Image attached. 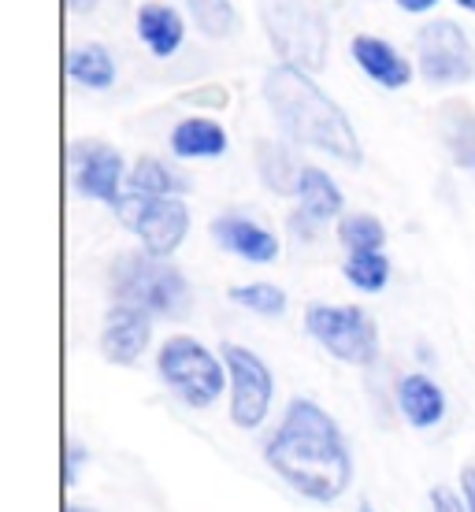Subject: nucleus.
<instances>
[{
	"mask_svg": "<svg viewBox=\"0 0 475 512\" xmlns=\"http://www.w3.org/2000/svg\"><path fill=\"white\" fill-rule=\"evenodd\" d=\"M264 101L286 138L297 145H309L316 153H327L342 164H360V138L342 104L331 101L316 86V78L297 67H271L264 75Z\"/></svg>",
	"mask_w": 475,
	"mask_h": 512,
	"instance_id": "2",
	"label": "nucleus"
},
{
	"mask_svg": "<svg viewBox=\"0 0 475 512\" xmlns=\"http://www.w3.org/2000/svg\"><path fill=\"white\" fill-rule=\"evenodd\" d=\"M394 401H398L401 420L416 431H431L446 420V390L424 372L401 375L398 386H394Z\"/></svg>",
	"mask_w": 475,
	"mask_h": 512,
	"instance_id": "13",
	"label": "nucleus"
},
{
	"mask_svg": "<svg viewBox=\"0 0 475 512\" xmlns=\"http://www.w3.org/2000/svg\"><path fill=\"white\" fill-rule=\"evenodd\" d=\"M342 275L360 294H379L390 282V260L383 253H346Z\"/></svg>",
	"mask_w": 475,
	"mask_h": 512,
	"instance_id": "24",
	"label": "nucleus"
},
{
	"mask_svg": "<svg viewBox=\"0 0 475 512\" xmlns=\"http://www.w3.org/2000/svg\"><path fill=\"white\" fill-rule=\"evenodd\" d=\"M320 227H323V223H316V219H312V216H305V212H301V208H297L294 216L286 219V231L294 234L297 242H312V238H316V234H320Z\"/></svg>",
	"mask_w": 475,
	"mask_h": 512,
	"instance_id": "28",
	"label": "nucleus"
},
{
	"mask_svg": "<svg viewBox=\"0 0 475 512\" xmlns=\"http://www.w3.org/2000/svg\"><path fill=\"white\" fill-rule=\"evenodd\" d=\"M67 164H71V182L86 201H101V205L116 208V201L127 193V164L123 156L101 138H78L67 149Z\"/></svg>",
	"mask_w": 475,
	"mask_h": 512,
	"instance_id": "10",
	"label": "nucleus"
},
{
	"mask_svg": "<svg viewBox=\"0 0 475 512\" xmlns=\"http://www.w3.org/2000/svg\"><path fill=\"white\" fill-rule=\"evenodd\" d=\"M431 512H468L464 505L461 490H450V487H431Z\"/></svg>",
	"mask_w": 475,
	"mask_h": 512,
	"instance_id": "27",
	"label": "nucleus"
},
{
	"mask_svg": "<svg viewBox=\"0 0 475 512\" xmlns=\"http://www.w3.org/2000/svg\"><path fill=\"white\" fill-rule=\"evenodd\" d=\"M212 238L223 253L249 260V264H275L283 253L279 238L268 227H260L257 219L242 216V212H223V216L212 219Z\"/></svg>",
	"mask_w": 475,
	"mask_h": 512,
	"instance_id": "12",
	"label": "nucleus"
},
{
	"mask_svg": "<svg viewBox=\"0 0 475 512\" xmlns=\"http://www.w3.org/2000/svg\"><path fill=\"white\" fill-rule=\"evenodd\" d=\"M264 461L286 487L316 505H334L353 483V457L334 416L312 397H294L264 446Z\"/></svg>",
	"mask_w": 475,
	"mask_h": 512,
	"instance_id": "1",
	"label": "nucleus"
},
{
	"mask_svg": "<svg viewBox=\"0 0 475 512\" xmlns=\"http://www.w3.org/2000/svg\"><path fill=\"white\" fill-rule=\"evenodd\" d=\"M234 305L245 308V312H253V316H264V320H279L286 312V290L283 286H275V282H242V286H231L227 290Z\"/></svg>",
	"mask_w": 475,
	"mask_h": 512,
	"instance_id": "22",
	"label": "nucleus"
},
{
	"mask_svg": "<svg viewBox=\"0 0 475 512\" xmlns=\"http://www.w3.org/2000/svg\"><path fill=\"white\" fill-rule=\"evenodd\" d=\"M153 342V316L134 305H112L101 327V353L108 364H138Z\"/></svg>",
	"mask_w": 475,
	"mask_h": 512,
	"instance_id": "11",
	"label": "nucleus"
},
{
	"mask_svg": "<svg viewBox=\"0 0 475 512\" xmlns=\"http://www.w3.org/2000/svg\"><path fill=\"white\" fill-rule=\"evenodd\" d=\"M257 15L271 49L286 67H297L305 75H316L327 67L331 30H327V15L320 4H312V0H257Z\"/></svg>",
	"mask_w": 475,
	"mask_h": 512,
	"instance_id": "4",
	"label": "nucleus"
},
{
	"mask_svg": "<svg viewBox=\"0 0 475 512\" xmlns=\"http://www.w3.org/2000/svg\"><path fill=\"white\" fill-rule=\"evenodd\" d=\"M112 212L130 234H138L145 253L164 256V260L190 234V208L182 205V197H142V193L127 190Z\"/></svg>",
	"mask_w": 475,
	"mask_h": 512,
	"instance_id": "7",
	"label": "nucleus"
},
{
	"mask_svg": "<svg viewBox=\"0 0 475 512\" xmlns=\"http://www.w3.org/2000/svg\"><path fill=\"white\" fill-rule=\"evenodd\" d=\"M156 372H160L167 390L190 409H212L231 386L223 357H216L193 334H171L167 338L156 353Z\"/></svg>",
	"mask_w": 475,
	"mask_h": 512,
	"instance_id": "5",
	"label": "nucleus"
},
{
	"mask_svg": "<svg viewBox=\"0 0 475 512\" xmlns=\"http://www.w3.org/2000/svg\"><path fill=\"white\" fill-rule=\"evenodd\" d=\"M171 153L179 160H216L227 153V130L216 119L190 116L171 130Z\"/></svg>",
	"mask_w": 475,
	"mask_h": 512,
	"instance_id": "16",
	"label": "nucleus"
},
{
	"mask_svg": "<svg viewBox=\"0 0 475 512\" xmlns=\"http://www.w3.org/2000/svg\"><path fill=\"white\" fill-rule=\"evenodd\" d=\"M108 286H112L116 305L142 308L153 320L156 316L160 320H186L193 308L190 279L171 260L145 253V249L119 253L108 268Z\"/></svg>",
	"mask_w": 475,
	"mask_h": 512,
	"instance_id": "3",
	"label": "nucleus"
},
{
	"mask_svg": "<svg viewBox=\"0 0 475 512\" xmlns=\"http://www.w3.org/2000/svg\"><path fill=\"white\" fill-rule=\"evenodd\" d=\"M67 8H71V12H78V15H86V12H93V8H97V0H67Z\"/></svg>",
	"mask_w": 475,
	"mask_h": 512,
	"instance_id": "32",
	"label": "nucleus"
},
{
	"mask_svg": "<svg viewBox=\"0 0 475 512\" xmlns=\"http://www.w3.org/2000/svg\"><path fill=\"white\" fill-rule=\"evenodd\" d=\"M186 104H212V108H223V104H227V90H223V86L193 90V93H186Z\"/></svg>",
	"mask_w": 475,
	"mask_h": 512,
	"instance_id": "29",
	"label": "nucleus"
},
{
	"mask_svg": "<svg viewBox=\"0 0 475 512\" xmlns=\"http://www.w3.org/2000/svg\"><path fill=\"white\" fill-rule=\"evenodd\" d=\"M438 127L446 153L461 171H475V108L464 97H453L438 108Z\"/></svg>",
	"mask_w": 475,
	"mask_h": 512,
	"instance_id": "15",
	"label": "nucleus"
},
{
	"mask_svg": "<svg viewBox=\"0 0 475 512\" xmlns=\"http://www.w3.org/2000/svg\"><path fill=\"white\" fill-rule=\"evenodd\" d=\"M338 242L346 253H383L386 227L368 212H349L338 219Z\"/></svg>",
	"mask_w": 475,
	"mask_h": 512,
	"instance_id": "23",
	"label": "nucleus"
},
{
	"mask_svg": "<svg viewBox=\"0 0 475 512\" xmlns=\"http://www.w3.org/2000/svg\"><path fill=\"white\" fill-rule=\"evenodd\" d=\"M138 38L149 45L153 56L167 60L182 49V38H186V23L179 19L175 8L167 4H142L138 8Z\"/></svg>",
	"mask_w": 475,
	"mask_h": 512,
	"instance_id": "18",
	"label": "nucleus"
},
{
	"mask_svg": "<svg viewBox=\"0 0 475 512\" xmlns=\"http://www.w3.org/2000/svg\"><path fill=\"white\" fill-rule=\"evenodd\" d=\"M461 498L468 505V512H475V464H464L461 468Z\"/></svg>",
	"mask_w": 475,
	"mask_h": 512,
	"instance_id": "30",
	"label": "nucleus"
},
{
	"mask_svg": "<svg viewBox=\"0 0 475 512\" xmlns=\"http://www.w3.org/2000/svg\"><path fill=\"white\" fill-rule=\"evenodd\" d=\"M186 8H190L193 26L212 41L231 38L238 30V12L231 0H186Z\"/></svg>",
	"mask_w": 475,
	"mask_h": 512,
	"instance_id": "25",
	"label": "nucleus"
},
{
	"mask_svg": "<svg viewBox=\"0 0 475 512\" xmlns=\"http://www.w3.org/2000/svg\"><path fill=\"white\" fill-rule=\"evenodd\" d=\"M305 167L297 164L294 149L286 141H257V175L271 193L279 197H297V182H301Z\"/></svg>",
	"mask_w": 475,
	"mask_h": 512,
	"instance_id": "19",
	"label": "nucleus"
},
{
	"mask_svg": "<svg viewBox=\"0 0 475 512\" xmlns=\"http://www.w3.org/2000/svg\"><path fill=\"white\" fill-rule=\"evenodd\" d=\"M127 190L142 193V197H182L190 190V179H182V171L164 164L160 156H138L130 164Z\"/></svg>",
	"mask_w": 475,
	"mask_h": 512,
	"instance_id": "21",
	"label": "nucleus"
},
{
	"mask_svg": "<svg viewBox=\"0 0 475 512\" xmlns=\"http://www.w3.org/2000/svg\"><path fill=\"white\" fill-rule=\"evenodd\" d=\"M305 331L334 360L353 368H372L379 360V327L360 305H316L305 308Z\"/></svg>",
	"mask_w": 475,
	"mask_h": 512,
	"instance_id": "6",
	"label": "nucleus"
},
{
	"mask_svg": "<svg viewBox=\"0 0 475 512\" xmlns=\"http://www.w3.org/2000/svg\"><path fill=\"white\" fill-rule=\"evenodd\" d=\"M357 512H375V509H372V501H360V509H357Z\"/></svg>",
	"mask_w": 475,
	"mask_h": 512,
	"instance_id": "34",
	"label": "nucleus"
},
{
	"mask_svg": "<svg viewBox=\"0 0 475 512\" xmlns=\"http://www.w3.org/2000/svg\"><path fill=\"white\" fill-rule=\"evenodd\" d=\"M90 457V449H82L75 442V438H67V446H64V483L67 487H75L78 483V472H82V461Z\"/></svg>",
	"mask_w": 475,
	"mask_h": 512,
	"instance_id": "26",
	"label": "nucleus"
},
{
	"mask_svg": "<svg viewBox=\"0 0 475 512\" xmlns=\"http://www.w3.org/2000/svg\"><path fill=\"white\" fill-rule=\"evenodd\" d=\"M219 357L227 364V379H231L227 397H231L234 427H242V431L264 427L271 401H275V375L264 364V357L249 346H238V342H223Z\"/></svg>",
	"mask_w": 475,
	"mask_h": 512,
	"instance_id": "8",
	"label": "nucleus"
},
{
	"mask_svg": "<svg viewBox=\"0 0 475 512\" xmlns=\"http://www.w3.org/2000/svg\"><path fill=\"white\" fill-rule=\"evenodd\" d=\"M401 12H409V15H424V12H431L438 0H394Z\"/></svg>",
	"mask_w": 475,
	"mask_h": 512,
	"instance_id": "31",
	"label": "nucleus"
},
{
	"mask_svg": "<svg viewBox=\"0 0 475 512\" xmlns=\"http://www.w3.org/2000/svg\"><path fill=\"white\" fill-rule=\"evenodd\" d=\"M64 512H93V509H82V505H67Z\"/></svg>",
	"mask_w": 475,
	"mask_h": 512,
	"instance_id": "35",
	"label": "nucleus"
},
{
	"mask_svg": "<svg viewBox=\"0 0 475 512\" xmlns=\"http://www.w3.org/2000/svg\"><path fill=\"white\" fill-rule=\"evenodd\" d=\"M457 4H461L464 12H475V0H457Z\"/></svg>",
	"mask_w": 475,
	"mask_h": 512,
	"instance_id": "33",
	"label": "nucleus"
},
{
	"mask_svg": "<svg viewBox=\"0 0 475 512\" xmlns=\"http://www.w3.org/2000/svg\"><path fill=\"white\" fill-rule=\"evenodd\" d=\"M67 78L82 90H112L116 86V60L101 41L75 45L67 52Z\"/></svg>",
	"mask_w": 475,
	"mask_h": 512,
	"instance_id": "20",
	"label": "nucleus"
},
{
	"mask_svg": "<svg viewBox=\"0 0 475 512\" xmlns=\"http://www.w3.org/2000/svg\"><path fill=\"white\" fill-rule=\"evenodd\" d=\"M416 67L435 90L464 86L475 78V49L468 34L453 19H435L416 34Z\"/></svg>",
	"mask_w": 475,
	"mask_h": 512,
	"instance_id": "9",
	"label": "nucleus"
},
{
	"mask_svg": "<svg viewBox=\"0 0 475 512\" xmlns=\"http://www.w3.org/2000/svg\"><path fill=\"white\" fill-rule=\"evenodd\" d=\"M349 52H353L360 71L372 78L375 86H383V90H405L412 82V64L390 41L375 38V34H357V38L349 41Z\"/></svg>",
	"mask_w": 475,
	"mask_h": 512,
	"instance_id": "14",
	"label": "nucleus"
},
{
	"mask_svg": "<svg viewBox=\"0 0 475 512\" xmlns=\"http://www.w3.org/2000/svg\"><path fill=\"white\" fill-rule=\"evenodd\" d=\"M297 208L312 216L316 223H327V219H342L346 212V193L338 190V182L323 171V167H305L301 171V182H297Z\"/></svg>",
	"mask_w": 475,
	"mask_h": 512,
	"instance_id": "17",
	"label": "nucleus"
}]
</instances>
